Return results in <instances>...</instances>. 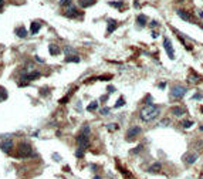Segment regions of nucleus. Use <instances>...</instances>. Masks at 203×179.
<instances>
[{"instance_id":"6ab92c4d","label":"nucleus","mask_w":203,"mask_h":179,"mask_svg":"<svg viewBox=\"0 0 203 179\" xmlns=\"http://www.w3.org/2000/svg\"><path fill=\"white\" fill-rule=\"evenodd\" d=\"M7 97H9L7 90L4 88V87H1V85H0V101H6Z\"/></svg>"},{"instance_id":"37998d69","label":"nucleus","mask_w":203,"mask_h":179,"mask_svg":"<svg viewBox=\"0 0 203 179\" xmlns=\"http://www.w3.org/2000/svg\"><path fill=\"white\" fill-rule=\"evenodd\" d=\"M91 169H92V171H94V172H95V171H97V166H95V164H92V166H91Z\"/></svg>"},{"instance_id":"c9c22d12","label":"nucleus","mask_w":203,"mask_h":179,"mask_svg":"<svg viewBox=\"0 0 203 179\" xmlns=\"http://www.w3.org/2000/svg\"><path fill=\"white\" fill-rule=\"evenodd\" d=\"M108 101V94H105V95L101 97V102H107Z\"/></svg>"},{"instance_id":"412c9836","label":"nucleus","mask_w":203,"mask_h":179,"mask_svg":"<svg viewBox=\"0 0 203 179\" xmlns=\"http://www.w3.org/2000/svg\"><path fill=\"white\" fill-rule=\"evenodd\" d=\"M115 29H117V23H115L114 20H108V30H107V33H108V34H111Z\"/></svg>"},{"instance_id":"bb28decb","label":"nucleus","mask_w":203,"mask_h":179,"mask_svg":"<svg viewBox=\"0 0 203 179\" xmlns=\"http://www.w3.org/2000/svg\"><path fill=\"white\" fill-rule=\"evenodd\" d=\"M58 4H60L61 7H68L70 4H71V0H60Z\"/></svg>"},{"instance_id":"c756f323","label":"nucleus","mask_w":203,"mask_h":179,"mask_svg":"<svg viewBox=\"0 0 203 179\" xmlns=\"http://www.w3.org/2000/svg\"><path fill=\"white\" fill-rule=\"evenodd\" d=\"M75 156H77V158H83V156H84V149L78 148V149L75 151Z\"/></svg>"},{"instance_id":"5701e85b","label":"nucleus","mask_w":203,"mask_h":179,"mask_svg":"<svg viewBox=\"0 0 203 179\" xmlns=\"http://www.w3.org/2000/svg\"><path fill=\"white\" fill-rule=\"evenodd\" d=\"M98 108V101H92L88 104V107H87V109L90 111V112H94L95 109Z\"/></svg>"},{"instance_id":"a19ab883","label":"nucleus","mask_w":203,"mask_h":179,"mask_svg":"<svg viewBox=\"0 0 203 179\" xmlns=\"http://www.w3.org/2000/svg\"><path fill=\"white\" fill-rule=\"evenodd\" d=\"M36 60H37V61H39L40 64H43V63H44V61H43V60H41V58H40V57H36Z\"/></svg>"},{"instance_id":"423d86ee","label":"nucleus","mask_w":203,"mask_h":179,"mask_svg":"<svg viewBox=\"0 0 203 179\" xmlns=\"http://www.w3.org/2000/svg\"><path fill=\"white\" fill-rule=\"evenodd\" d=\"M23 80L24 83H28V81H33V80H37L41 77V73L40 71H31V73H23Z\"/></svg>"},{"instance_id":"a878e982","label":"nucleus","mask_w":203,"mask_h":179,"mask_svg":"<svg viewBox=\"0 0 203 179\" xmlns=\"http://www.w3.org/2000/svg\"><path fill=\"white\" fill-rule=\"evenodd\" d=\"M74 91H75V88H72L71 91H70V92H68V94H67V95H66V98H63V100H60V104H64V102H67V100H70V97H71L72 94H74Z\"/></svg>"},{"instance_id":"e433bc0d","label":"nucleus","mask_w":203,"mask_h":179,"mask_svg":"<svg viewBox=\"0 0 203 179\" xmlns=\"http://www.w3.org/2000/svg\"><path fill=\"white\" fill-rule=\"evenodd\" d=\"M149 26H151V27H155V26H159V23L153 20V21H151V23H149Z\"/></svg>"},{"instance_id":"2eb2a0df","label":"nucleus","mask_w":203,"mask_h":179,"mask_svg":"<svg viewBox=\"0 0 203 179\" xmlns=\"http://www.w3.org/2000/svg\"><path fill=\"white\" fill-rule=\"evenodd\" d=\"M97 1L95 0H78V6L83 7V9H87V7H91L94 6Z\"/></svg>"},{"instance_id":"473e14b6","label":"nucleus","mask_w":203,"mask_h":179,"mask_svg":"<svg viewBox=\"0 0 203 179\" xmlns=\"http://www.w3.org/2000/svg\"><path fill=\"white\" fill-rule=\"evenodd\" d=\"M202 98H203V95L200 94V92H196L195 95L192 97V100H197V101H199V100H202Z\"/></svg>"},{"instance_id":"de8ad7c7","label":"nucleus","mask_w":203,"mask_h":179,"mask_svg":"<svg viewBox=\"0 0 203 179\" xmlns=\"http://www.w3.org/2000/svg\"><path fill=\"white\" fill-rule=\"evenodd\" d=\"M125 179H134V178H125Z\"/></svg>"},{"instance_id":"20e7f679","label":"nucleus","mask_w":203,"mask_h":179,"mask_svg":"<svg viewBox=\"0 0 203 179\" xmlns=\"http://www.w3.org/2000/svg\"><path fill=\"white\" fill-rule=\"evenodd\" d=\"M141 132H142L141 127H138V125H134V127H131L129 129H128V131H126V134H125V139H126V141L137 139V136H139V135H141Z\"/></svg>"},{"instance_id":"b1692460","label":"nucleus","mask_w":203,"mask_h":179,"mask_svg":"<svg viewBox=\"0 0 203 179\" xmlns=\"http://www.w3.org/2000/svg\"><path fill=\"white\" fill-rule=\"evenodd\" d=\"M81 60H80V57L78 56H67V58H66V63H80Z\"/></svg>"},{"instance_id":"0eeeda50","label":"nucleus","mask_w":203,"mask_h":179,"mask_svg":"<svg viewBox=\"0 0 203 179\" xmlns=\"http://www.w3.org/2000/svg\"><path fill=\"white\" fill-rule=\"evenodd\" d=\"M67 17H71V19H75V17H80L81 16V13L78 12V9L77 6H74V4H70V6L67 7V12L64 13Z\"/></svg>"},{"instance_id":"c85d7f7f","label":"nucleus","mask_w":203,"mask_h":179,"mask_svg":"<svg viewBox=\"0 0 203 179\" xmlns=\"http://www.w3.org/2000/svg\"><path fill=\"white\" fill-rule=\"evenodd\" d=\"M182 127H183V128L193 127V121H182Z\"/></svg>"},{"instance_id":"9b49d317","label":"nucleus","mask_w":203,"mask_h":179,"mask_svg":"<svg viewBox=\"0 0 203 179\" xmlns=\"http://www.w3.org/2000/svg\"><path fill=\"white\" fill-rule=\"evenodd\" d=\"M164 45H165V48H166V53H168L169 58L170 60H173V58H175V53H173V47H172V44H170L169 38H164Z\"/></svg>"},{"instance_id":"f8f14e48","label":"nucleus","mask_w":203,"mask_h":179,"mask_svg":"<svg viewBox=\"0 0 203 179\" xmlns=\"http://www.w3.org/2000/svg\"><path fill=\"white\" fill-rule=\"evenodd\" d=\"M170 112L175 117H182V115L186 114V108L185 107H173V108L170 109Z\"/></svg>"},{"instance_id":"f257e3e1","label":"nucleus","mask_w":203,"mask_h":179,"mask_svg":"<svg viewBox=\"0 0 203 179\" xmlns=\"http://www.w3.org/2000/svg\"><path fill=\"white\" fill-rule=\"evenodd\" d=\"M159 114H161V107L155 105V104H151V105H145V107L141 108L139 117L144 122H152L159 117Z\"/></svg>"},{"instance_id":"49530a36","label":"nucleus","mask_w":203,"mask_h":179,"mask_svg":"<svg viewBox=\"0 0 203 179\" xmlns=\"http://www.w3.org/2000/svg\"><path fill=\"white\" fill-rule=\"evenodd\" d=\"M200 131H202V132H203V127H200Z\"/></svg>"},{"instance_id":"aec40b11","label":"nucleus","mask_w":203,"mask_h":179,"mask_svg":"<svg viewBox=\"0 0 203 179\" xmlns=\"http://www.w3.org/2000/svg\"><path fill=\"white\" fill-rule=\"evenodd\" d=\"M137 23H138L139 27H144V26L146 24V17H145L144 14H139V16L137 17Z\"/></svg>"},{"instance_id":"7ed1b4c3","label":"nucleus","mask_w":203,"mask_h":179,"mask_svg":"<svg viewBox=\"0 0 203 179\" xmlns=\"http://www.w3.org/2000/svg\"><path fill=\"white\" fill-rule=\"evenodd\" d=\"M186 92H188V88L180 85V84H175L170 87V98L172 100H180Z\"/></svg>"},{"instance_id":"1a4fd4ad","label":"nucleus","mask_w":203,"mask_h":179,"mask_svg":"<svg viewBox=\"0 0 203 179\" xmlns=\"http://www.w3.org/2000/svg\"><path fill=\"white\" fill-rule=\"evenodd\" d=\"M197 158H199V153H186V155H183V162L186 164V165H193L195 162L197 161Z\"/></svg>"},{"instance_id":"4c0bfd02","label":"nucleus","mask_w":203,"mask_h":179,"mask_svg":"<svg viewBox=\"0 0 203 179\" xmlns=\"http://www.w3.org/2000/svg\"><path fill=\"white\" fill-rule=\"evenodd\" d=\"M53 159H55V161H61V156H60V155H53Z\"/></svg>"},{"instance_id":"a18cd8bd","label":"nucleus","mask_w":203,"mask_h":179,"mask_svg":"<svg viewBox=\"0 0 203 179\" xmlns=\"http://www.w3.org/2000/svg\"><path fill=\"white\" fill-rule=\"evenodd\" d=\"M3 3H4V1H3V0H0V9H1V6H3Z\"/></svg>"},{"instance_id":"a211bd4d","label":"nucleus","mask_w":203,"mask_h":179,"mask_svg":"<svg viewBox=\"0 0 203 179\" xmlns=\"http://www.w3.org/2000/svg\"><path fill=\"white\" fill-rule=\"evenodd\" d=\"M14 33H16V36L20 38H24L27 36V30L24 29V27H17L16 30H14Z\"/></svg>"},{"instance_id":"4be33fe9","label":"nucleus","mask_w":203,"mask_h":179,"mask_svg":"<svg viewBox=\"0 0 203 179\" xmlns=\"http://www.w3.org/2000/svg\"><path fill=\"white\" fill-rule=\"evenodd\" d=\"M80 132H81V134H87V135H90V134H91V127H90L88 124H84L83 127L80 128Z\"/></svg>"},{"instance_id":"9d476101","label":"nucleus","mask_w":203,"mask_h":179,"mask_svg":"<svg viewBox=\"0 0 203 179\" xmlns=\"http://www.w3.org/2000/svg\"><path fill=\"white\" fill-rule=\"evenodd\" d=\"M177 16L180 17L182 20H185V21H189V23H195V20L192 19V14L188 12H185V10H182V9H177L176 10Z\"/></svg>"},{"instance_id":"39448f33","label":"nucleus","mask_w":203,"mask_h":179,"mask_svg":"<svg viewBox=\"0 0 203 179\" xmlns=\"http://www.w3.org/2000/svg\"><path fill=\"white\" fill-rule=\"evenodd\" d=\"M77 144H78V147L81 149H87V148L90 147V135L80 132L78 136H77Z\"/></svg>"},{"instance_id":"6e6552de","label":"nucleus","mask_w":203,"mask_h":179,"mask_svg":"<svg viewBox=\"0 0 203 179\" xmlns=\"http://www.w3.org/2000/svg\"><path fill=\"white\" fill-rule=\"evenodd\" d=\"M0 149L4 153H10L12 149H13V141L12 139H4L0 141Z\"/></svg>"},{"instance_id":"ddd939ff","label":"nucleus","mask_w":203,"mask_h":179,"mask_svg":"<svg viewBox=\"0 0 203 179\" xmlns=\"http://www.w3.org/2000/svg\"><path fill=\"white\" fill-rule=\"evenodd\" d=\"M203 78L202 77H199V74H196V73H192L189 77H188V83L189 84H196L199 83V81H202Z\"/></svg>"},{"instance_id":"58836bf2","label":"nucleus","mask_w":203,"mask_h":179,"mask_svg":"<svg viewBox=\"0 0 203 179\" xmlns=\"http://www.w3.org/2000/svg\"><path fill=\"white\" fill-rule=\"evenodd\" d=\"M166 124H169V118H165L164 121H162V125H166Z\"/></svg>"},{"instance_id":"4468645a","label":"nucleus","mask_w":203,"mask_h":179,"mask_svg":"<svg viewBox=\"0 0 203 179\" xmlns=\"http://www.w3.org/2000/svg\"><path fill=\"white\" fill-rule=\"evenodd\" d=\"M162 169V164L161 162H155V164H152L149 168H148V172H151V173H158L159 171Z\"/></svg>"},{"instance_id":"dca6fc26","label":"nucleus","mask_w":203,"mask_h":179,"mask_svg":"<svg viewBox=\"0 0 203 179\" xmlns=\"http://www.w3.org/2000/svg\"><path fill=\"white\" fill-rule=\"evenodd\" d=\"M40 29H41V24H40L39 21H33L31 26H30V33L31 34H37L40 32Z\"/></svg>"},{"instance_id":"2f4dec72","label":"nucleus","mask_w":203,"mask_h":179,"mask_svg":"<svg viewBox=\"0 0 203 179\" xmlns=\"http://www.w3.org/2000/svg\"><path fill=\"white\" fill-rule=\"evenodd\" d=\"M145 102H146V105H151V104H153V101H152V95H146Z\"/></svg>"},{"instance_id":"f704fd0d","label":"nucleus","mask_w":203,"mask_h":179,"mask_svg":"<svg viewBox=\"0 0 203 179\" xmlns=\"http://www.w3.org/2000/svg\"><path fill=\"white\" fill-rule=\"evenodd\" d=\"M107 128H108V129H117L118 125H117V124H110V125H107Z\"/></svg>"},{"instance_id":"c03bdc74","label":"nucleus","mask_w":203,"mask_h":179,"mask_svg":"<svg viewBox=\"0 0 203 179\" xmlns=\"http://www.w3.org/2000/svg\"><path fill=\"white\" fill-rule=\"evenodd\" d=\"M94 179H102V178H101L99 175H95V176H94Z\"/></svg>"},{"instance_id":"f03ea898","label":"nucleus","mask_w":203,"mask_h":179,"mask_svg":"<svg viewBox=\"0 0 203 179\" xmlns=\"http://www.w3.org/2000/svg\"><path fill=\"white\" fill-rule=\"evenodd\" d=\"M17 156H19V158H23V159H26V158H34V156H36V152L33 151L30 142H27V141H21V142H20L19 147H17Z\"/></svg>"},{"instance_id":"393cba45","label":"nucleus","mask_w":203,"mask_h":179,"mask_svg":"<svg viewBox=\"0 0 203 179\" xmlns=\"http://www.w3.org/2000/svg\"><path fill=\"white\" fill-rule=\"evenodd\" d=\"M142 149H144V144H139V145H138L137 148H134V149H131V152H129V153H132V155H138V153L141 152Z\"/></svg>"},{"instance_id":"79ce46f5","label":"nucleus","mask_w":203,"mask_h":179,"mask_svg":"<svg viewBox=\"0 0 203 179\" xmlns=\"http://www.w3.org/2000/svg\"><path fill=\"white\" fill-rule=\"evenodd\" d=\"M108 91H110V92H112V91H115V88H114V87H111V85H110V87H108Z\"/></svg>"},{"instance_id":"72a5a7b5","label":"nucleus","mask_w":203,"mask_h":179,"mask_svg":"<svg viewBox=\"0 0 203 179\" xmlns=\"http://www.w3.org/2000/svg\"><path fill=\"white\" fill-rule=\"evenodd\" d=\"M101 114H102V115L110 114V108H108V107H104V109H101Z\"/></svg>"},{"instance_id":"cd10ccee","label":"nucleus","mask_w":203,"mask_h":179,"mask_svg":"<svg viewBox=\"0 0 203 179\" xmlns=\"http://www.w3.org/2000/svg\"><path fill=\"white\" fill-rule=\"evenodd\" d=\"M122 105H125V100L122 98V97H121L118 101H117V104L114 105V108H119V107H122Z\"/></svg>"},{"instance_id":"ea45409f","label":"nucleus","mask_w":203,"mask_h":179,"mask_svg":"<svg viewBox=\"0 0 203 179\" xmlns=\"http://www.w3.org/2000/svg\"><path fill=\"white\" fill-rule=\"evenodd\" d=\"M165 87H166V83H161V84H159V88H161V90H164Z\"/></svg>"},{"instance_id":"f3484780","label":"nucleus","mask_w":203,"mask_h":179,"mask_svg":"<svg viewBox=\"0 0 203 179\" xmlns=\"http://www.w3.org/2000/svg\"><path fill=\"white\" fill-rule=\"evenodd\" d=\"M48 51H50V54H51V56H58L60 53H61L60 47H58V45H55V44H50V45H48Z\"/></svg>"},{"instance_id":"7c9ffc66","label":"nucleus","mask_w":203,"mask_h":179,"mask_svg":"<svg viewBox=\"0 0 203 179\" xmlns=\"http://www.w3.org/2000/svg\"><path fill=\"white\" fill-rule=\"evenodd\" d=\"M110 6H115V7H121L122 6V1H110Z\"/></svg>"}]
</instances>
